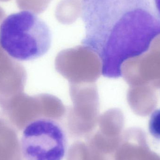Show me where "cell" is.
<instances>
[{
	"label": "cell",
	"mask_w": 160,
	"mask_h": 160,
	"mask_svg": "<svg viewBox=\"0 0 160 160\" xmlns=\"http://www.w3.org/2000/svg\"><path fill=\"white\" fill-rule=\"evenodd\" d=\"M67 148L65 132L54 119L40 118L23 130L21 150L26 160H62Z\"/></svg>",
	"instance_id": "obj_3"
},
{
	"label": "cell",
	"mask_w": 160,
	"mask_h": 160,
	"mask_svg": "<svg viewBox=\"0 0 160 160\" xmlns=\"http://www.w3.org/2000/svg\"><path fill=\"white\" fill-rule=\"evenodd\" d=\"M20 149L15 136L0 138V160H21Z\"/></svg>",
	"instance_id": "obj_6"
},
{
	"label": "cell",
	"mask_w": 160,
	"mask_h": 160,
	"mask_svg": "<svg viewBox=\"0 0 160 160\" xmlns=\"http://www.w3.org/2000/svg\"><path fill=\"white\" fill-rule=\"evenodd\" d=\"M52 0H22V7L35 14L43 13Z\"/></svg>",
	"instance_id": "obj_7"
},
{
	"label": "cell",
	"mask_w": 160,
	"mask_h": 160,
	"mask_svg": "<svg viewBox=\"0 0 160 160\" xmlns=\"http://www.w3.org/2000/svg\"><path fill=\"white\" fill-rule=\"evenodd\" d=\"M82 0H62L57 5L55 16L64 24L75 22L82 14Z\"/></svg>",
	"instance_id": "obj_5"
},
{
	"label": "cell",
	"mask_w": 160,
	"mask_h": 160,
	"mask_svg": "<svg viewBox=\"0 0 160 160\" xmlns=\"http://www.w3.org/2000/svg\"><path fill=\"white\" fill-rule=\"evenodd\" d=\"M82 44L99 57L102 75L122 76L126 61L147 51L160 35V16L150 0H82Z\"/></svg>",
	"instance_id": "obj_1"
},
{
	"label": "cell",
	"mask_w": 160,
	"mask_h": 160,
	"mask_svg": "<svg viewBox=\"0 0 160 160\" xmlns=\"http://www.w3.org/2000/svg\"><path fill=\"white\" fill-rule=\"evenodd\" d=\"M51 41L47 24L28 10L10 14L0 25V46L17 61H31L41 57L49 49Z\"/></svg>",
	"instance_id": "obj_2"
},
{
	"label": "cell",
	"mask_w": 160,
	"mask_h": 160,
	"mask_svg": "<svg viewBox=\"0 0 160 160\" xmlns=\"http://www.w3.org/2000/svg\"><path fill=\"white\" fill-rule=\"evenodd\" d=\"M155 3V8L157 12L160 16V0H154Z\"/></svg>",
	"instance_id": "obj_9"
},
{
	"label": "cell",
	"mask_w": 160,
	"mask_h": 160,
	"mask_svg": "<svg viewBox=\"0 0 160 160\" xmlns=\"http://www.w3.org/2000/svg\"><path fill=\"white\" fill-rule=\"evenodd\" d=\"M55 66L56 71L69 84L94 83L102 74L99 57L83 45L60 52L55 59Z\"/></svg>",
	"instance_id": "obj_4"
},
{
	"label": "cell",
	"mask_w": 160,
	"mask_h": 160,
	"mask_svg": "<svg viewBox=\"0 0 160 160\" xmlns=\"http://www.w3.org/2000/svg\"><path fill=\"white\" fill-rule=\"evenodd\" d=\"M148 129L153 137L160 140V109L156 110L151 114L148 123Z\"/></svg>",
	"instance_id": "obj_8"
}]
</instances>
